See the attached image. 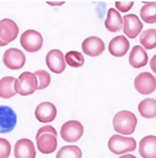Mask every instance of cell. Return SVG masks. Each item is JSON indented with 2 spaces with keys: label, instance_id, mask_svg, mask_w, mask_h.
<instances>
[{
  "label": "cell",
  "instance_id": "cell-1",
  "mask_svg": "<svg viewBox=\"0 0 156 158\" xmlns=\"http://www.w3.org/2000/svg\"><path fill=\"white\" fill-rule=\"evenodd\" d=\"M138 125V118L133 112L121 110L117 113L113 118L114 130L119 135H132Z\"/></svg>",
  "mask_w": 156,
  "mask_h": 158
},
{
  "label": "cell",
  "instance_id": "cell-2",
  "mask_svg": "<svg viewBox=\"0 0 156 158\" xmlns=\"http://www.w3.org/2000/svg\"><path fill=\"white\" fill-rule=\"evenodd\" d=\"M108 148L114 154L121 155L130 152H133L136 149V141L133 137L114 135L108 140Z\"/></svg>",
  "mask_w": 156,
  "mask_h": 158
},
{
  "label": "cell",
  "instance_id": "cell-3",
  "mask_svg": "<svg viewBox=\"0 0 156 158\" xmlns=\"http://www.w3.org/2000/svg\"><path fill=\"white\" fill-rule=\"evenodd\" d=\"M14 89L16 93L22 96L33 94L38 89V82L35 74L30 72H25L20 74L14 82Z\"/></svg>",
  "mask_w": 156,
  "mask_h": 158
},
{
  "label": "cell",
  "instance_id": "cell-4",
  "mask_svg": "<svg viewBox=\"0 0 156 158\" xmlns=\"http://www.w3.org/2000/svg\"><path fill=\"white\" fill-rule=\"evenodd\" d=\"M84 134V126L78 121L66 122L60 128V136L66 142H76Z\"/></svg>",
  "mask_w": 156,
  "mask_h": 158
},
{
  "label": "cell",
  "instance_id": "cell-5",
  "mask_svg": "<svg viewBox=\"0 0 156 158\" xmlns=\"http://www.w3.org/2000/svg\"><path fill=\"white\" fill-rule=\"evenodd\" d=\"M20 43L24 50L30 53H35L42 49L43 44V38L40 32L33 29H28L22 34Z\"/></svg>",
  "mask_w": 156,
  "mask_h": 158
},
{
  "label": "cell",
  "instance_id": "cell-6",
  "mask_svg": "<svg viewBox=\"0 0 156 158\" xmlns=\"http://www.w3.org/2000/svg\"><path fill=\"white\" fill-rule=\"evenodd\" d=\"M134 88L138 93L149 95L156 89V78L150 73H140L134 79Z\"/></svg>",
  "mask_w": 156,
  "mask_h": 158
},
{
  "label": "cell",
  "instance_id": "cell-7",
  "mask_svg": "<svg viewBox=\"0 0 156 158\" xmlns=\"http://www.w3.org/2000/svg\"><path fill=\"white\" fill-rule=\"evenodd\" d=\"M3 63L10 70H19L26 64V56L17 48H9L3 55Z\"/></svg>",
  "mask_w": 156,
  "mask_h": 158
},
{
  "label": "cell",
  "instance_id": "cell-8",
  "mask_svg": "<svg viewBox=\"0 0 156 158\" xmlns=\"http://www.w3.org/2000/svg\"><path fill=\"white\" fill-rule=\"evenodd\" d=\"M17 123V115L8 106H0V134L11 132Z\"/></svg>",
  "mask_w": 156,
  "mask_h": 158
},
{
  "label": "cell",
  "instance_id": "cell-9",
  "mask_svg": "<svg viewBox=\"0 0 156 158\" xmlns=\"http://www.w3.org/2000/svg\"><path fill=\"white\" fill-rule=\"evenodd\" d=\"M46 65L55 73H61L66 69V62L63 53L58 49L50 50L45 57Z\"/></svg>",
  "mask_w": 156,
  "mask_h": 158
},
{
  "label": "cell",
  "instance_id": "cell-10",
  "mask_svg": "<svg viewBox=\"0 0 156 158\" xmlns=\"http://www.w3.org/2000/svg\"><path fill=\"white\" fill-rule=\"evenodd\" d=\"M19 34V27L11 19L5 18L0 21V39L9 44L13 42Z\"/></svg>",
  "mask_w": 156,
  "mask_h": 158
},
{
  "label": "cell",
  "instance_id": "cell-11",
  "mask_svg": "<svg viewBox=\"0 0 156 158\" xmlns=\"http://www.w3.org/2000/svg\"><path fill=\"white\" fill-rule=\"evenodd\" d=\"M56 113L57 111L55 106L50 102H43L39 104L35 109L36 118L43 123L53 122L56 117Z\"/></svg>",
  "mask_w": 156,
  "mask_h": 158
},
{
  "label": "cell",
  "instance_id": "cell-12",
  "mask_svg": "<svg viewBox=\"0 0 156 158\" xmlns=\"http://www.w3.org/2000/svg\"><path fill=\"white\" fill-rule=\"evenodd\" d=\"M105 49V43L103 42V40L96 36L88 37L85 39L84 42L82 43L83 52L86 55L92 56V57L102 55Z\"/></svg>",
  "mask_w": 156,
  "mask_h": 158
},
{
  "label": "cell",
  "instance_id": "cell-13",
  "mask_svg": "<svg viewBox=\"0 0 156 158\" xmlns=\"http://www.w3.org/2000/svg\"><path fill=\"white\" fill-rule=\"evenodd\" d=\"M123 32L130 39L138 36L143 28V24L135 14H126L123 18Z\"/></svg>",
  "mask_w": 156,
  "mask_h": 158
},
{
  "label": "cell",
  "instance_id": "cell-14",
  "mask_svg": "<svg viewBox=\"0 0 156 158\" xmlns=\"http://www.w3.org/2000/svg\"><path fill=\"white\" fill-rule=\"evenodd\" d=\"M13 153L15 158H35L36 150L34 143L28 138H21L15 143Z\"/></svg>",
  "mask_w": 156,
  "mask_h": 158
},
{
  "label": "cell",
  "instance_id": "cell-15",
  "mask_svg": "<svg viewBox=\"0 0 156 158\" xmlns=\"http://www.w3.org/2000/svg\"><path fill=\"white\" fill-rule=\"evenodd\" d=\"M130 48V43L127 38L123 35L113 38L108 45L110 54L116 57H121L125 56Z\"/></svg>",
  "mask_w": 156,
  "mask_h": 158
},
{
  "label": "cell",
  "instance_id": "cell-16",
  "mask_svg": "<svg viewBox=\"0 0 156 158\" xmlns=\"http://www.w3.org/2000/svg\"><path fill=\"white\" fill-rule=\"evenodd\" d=\"M39 152L43 154L53 153L57 147L56 136L52 134H43L36 138Z\"/></svg>",
  "mask_w": 156,
  "mask_h": 158
},
{
  "label": "cell",
  "instance_id": "cell-17",
  "mask_svg": "<svg viewBox=\"0 0 156 158\" xmlns=\"http://www.w3.org/2000/svg\"><path fill=\"white\" fill-rule=\"evenodd\" d=\"M148 59V54L142 46L135 45L133 47L129 56V62L132 67L135 69L142 68L147 65Z\"/></svg>",
  "mask_w": 156,
  "mask_h": 158
},
{
  "label": "cell",
  "instance_id": "cell-18",
  "mask_svg": "<svg viewBox=\"0 0 156 158\" xmlns=\"http://www.w3.org/2000/svg\"><path fill=\"white\" fill-rule=\"evenodd\" d=\"M105 26L106 29L110 32H119L123 28V19L121 13L111 8L107 11L106 20L105 21Z\"/></svg>",
  "mask_w": 156,
  "mask_h": 158
},
{
  "label": "cell",
  "instance_id": "cell-19",
  "mask_svg": "<svg viewBox=\"0 0 156 158\" xmlns=\"http://www.w3.org/2000/svg\"><path fill=\"white\" fill-rule=\"evenodd\" d=\"M139 153L143 158H156V136L147 135L139 142Z\"/></svg>",
  "mask_w": 156,
  "mask_h": 158
},
{
  "label": "cell",
  "instance_id": "cell-20",
  "mask_svg": "<svg viewBox=\"0 0 156 158\" xmlns=\"http://www.w3.org/2000/svg\"><path fill=\"white\" fill-rule=\"evenodd\" d=\"M16 78L12 76H5L0 80V97L3 99H10L16 94L14 89V82Z\"/></svg>",
  "mask_w": 156,
  "mask_h": 158
},
{
  "label": "cell",
  "instance_id": "cell-21",
  "mask_svg": "<svg viewBox=\"0 0 156 158\" xmlns=\"http://www.w3.org/2000/svg\"><path fill=\"white\" fill-rule=\"evenodd\" d=\"M138 111L145 118H156V100L151 98L144 99L138 105Z\"/></svg>",
  "mask_w": 156,
  "mask_h": 158
},
{
  "label": "cell",
  "instance_id": "cell-22",
  "mask_svg": "<svg viewBox=\"0 0 156 158\" xmlns=\"http://www.w3.org/2000/svg\"><path fill=\"white\" fill-rule=\"evenodd\" d=\"M140 17L147 24L156 23V2H145L140 10Z\"/></svg>",
  "mask_w": 156,
  "mask_h": 158
},
{
  "label": "cell",
  "instance_id": "cell-23",
  "mask_svg": "<svg viewBox=\"0 0 156 158\" xmlns=\"http://www.w3.org/2000/svg\"><path fill=\"white\" fill-rule=\"evenodd\" d=\"M139 42L144 49H154L156 47V29L150 28L144 30L139 36Z\"/></svg>",
  "mask_w": 156,
  "mask_h": 158
},
{
  "label": "cell",
  "instance_id": "cell-24",
  "mask_svg": "<svg viewBox=\"0 0 156 158\" xmlns=\"http://www.w3.org/2000/svg\"><path fill=\"white\" fill-rule=\"evenodd\" d=\"M55 158H82V151L75 145H66L58 151Z\"/></svg>",
  "mask_w": 156,
  "mask_h": 158
},
{
  "label": "cell",
  "instance_id": "cell-25",
  "mask_svg": "<svg viewBox=\"0 0 156 158\" xmlns=\"http://www.w3.org/2000/svg\"><path fill=\"white\" fill-rule=\"evenodd\" d=\"M65 62L73 68H79L82 67L85 63V58L82 55V53L77 51H70L65 56Z\"/></svg>",
  "mask_w": 156,
  "mask_h": 158
},
{
  "label": "cell",
  "instance_id": "cell-26",
  "mask_svg": "<svg viewBox=\"0 0 156 158\" xmlns=\"http://www.w3.org/2000/svg\"><path fill=\"white\" fill-rule=\"evenodd\" d=\"M37 82H38V89H44L50 85L51 82V75L44 70H39L34 73Z\"/></svg>",
  "mask_w": 156,
  "mask_h": 158
},
{
  "label": "cell",
  "instance_id": "cell-27",
  "mask_svg": "<svg viewBox=\"0 0 156 158\" xmlns=\"http://www.w3.org/2000/svg\"><path fill=\"white\" fill-rule=\"evenodd\" d=\"M11 152V146L6 138L0 137V158H9Z\"/></svg>",
  "mask_w": 156,
  "mask_h": 158
},
{
  "label": "cell",
  "instance_id": "cell-28",
  "mask_svg": "<svg viewBox=\"0 0 156 158\" xmlns=\"http://www.w3.org/2000/svg\"><path fill=\"white\" fill-rule=\"evenodd\" d=\"M115 6L119 12H127L133 8V1H116Z\"/></svg>",
  "mask_w": 156,
  "mask_h": 158
},
{
  "label": "cell",
  "instance_id": "cell-29",
  "mask_svg": "<svg viewBox=\"0 0 156 158\" xmlns=\"http://www.w3.org/2000/svg\"><path fill=\"white\" fill-rule=\"evenodd\" d=\"M43 134H52L54 135H57V133H56V130L51 126V125H45V126H43L42 128H40L38 130L37 132V135H36V138H38L39 136H40L41 135Z\"/></svg>",
  "mask_w": 156,
  "mask_h": 158
},
{
  "label": "cell",
  "instance_id": "cell-30",
  "mask_svg": "<svg viewBox=\"0 0 156 158\" xmlns=\"http://www.w3.org/2000/svg\"><path fill=\"white\" fill-rule=\"evenodd\" d=\"M150 69L151 71L156 73V55H154L151 59H150Z\"/></svg>",
  "mask_w": 156,
  "mask_h": 158
},
{
  "label": "cell",
  "instance_id": "cell-31",
  "mask_svg": "<svg viewBox=\"0 0 156 158\" xmlns=\"http://www.w3.org/2000/svg\"><path fill=\"white\" fill-rule=\"evenodd\" d=\"M47 4H49L51 6H61V5L64 4V1H58V2H55V1H54V2L47 1Z\"/></svg>",
  "mask_w": 156,
  "mask_h": 158
},
{
  "label": "cell",
  "instance_id": "cell-32",
  "mask_svg": "<svg viewBox=\"0 0 156 158\" xmlns=\"http://www.w3.org/2000/svg\"><path fill=\"white\" fill-rule=\"evenodd\" d=\"M119 158H136V157L133 154H125V155H121Z\"/></svg>",
  "mask_w": 156,
  "mask_h": 158
},
{
  "label": "cell",
  "instance_id": "cell-33",
  "mask_svg": "<svg viewBox=\"0 0 156 158\" xmlns=\"http://www.w3.org/2000/svg\"><path fill=\"white\" fill-rule=\"evenodd\" d=\"M6 45H7V44L4 43L3 41H1V39H0V46H6Z\"/></svg>",
  "mask_w": 156,
  "mask_h": 158
}]
</instances>
